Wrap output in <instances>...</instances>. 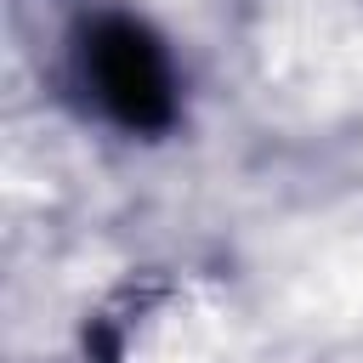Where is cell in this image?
<instances>
[{"label":"cell","mask_w":363,"mask_h":363,"mask_svg":"<svg viewBox=\"0 0 363 363\" xmlns=\"http://www.w3.org/2000/svg\"><path fill=\"white\" fill-rule=\"evenodd\" d=\"M85 74L102 96V108L130 125V130H159L176 113V91H170V62L159 51V40L130 23V17H108L85 34Z\"/></svg>","instance_id":"obj_1"}]
</instances>
